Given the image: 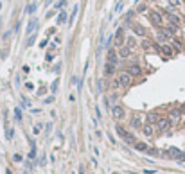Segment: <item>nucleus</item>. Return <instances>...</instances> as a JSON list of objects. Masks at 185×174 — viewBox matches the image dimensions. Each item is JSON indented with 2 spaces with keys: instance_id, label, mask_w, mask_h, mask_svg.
I'll return each mask as SVG.
<instances>
[{
  "instance_id": "23",
  "label": "nucleus",
  "mask_w": 185,
  "mask_h": 174,
  "mask_svg": "<svg viewBox=\"0 0 185 174\" xmlns=\"http://www.w3.org/2000/svg\"><path fill=\"white\" fill-rule=\"evenodd\" d=\"M158 119H160V117H158L156 113H149V115H147V124H155V126H156Z\"/></svg>"
},
{
  "instance_id": "2",
  "label": "nucleus",
  "mask_w": 185,
  "mask_h": 174,
  "mask_svg": "<svg viewBox=\"0 0 185 174\" xmlns=\"http://www.w3.org/2000/svg\"><path fill=\"white\" fill-rule=\"evenodd\" d=\"M115 131H117V135H119V137H121V138H122L124 142H128V144H133V142H135V137H133L131 133H128L124 127L117 126V127H115Z\"/></svg>"
},
{
  "instance_id": "41",
  "label": "nucleus",
  "mask_w": 185,
  "mask_h": 174,
  "mask_svg": "<svg viewBox=\"0 0 185 174\" xmlns=\"http://www.w3.org/2000/svg\"><path fill=\"white\" fill-rule=\"evenodd\" d=\"M45 102H47V104H51V102H54V97H47V99H45Z\"/></svg>"
},
{
  "instance_id": "39",
  "label": "nucleus",
  "mask_w": 185,
  "mask_h": 174,
  "mask_svg": "<svg viewBox=\"0 0 185 174\" xmlns=\"http://www.w3.org/2000/svg\"><path fill=\"white\" fill-rule=\"evenodd\" d=\"M33 43H34V34H33V36L27 40V45H33Z\"/></svg>"
},
{
  "instance_id": "45",
  "label": "nucleus",
  "mask_w": 185,
  "mask_h": 174,
  "mask_svg": "<svg viewBox=\"0 0 185 174\" xmlns=\"http://www.w3.org/2000/svg\"><path fill=\"white\" fill-rule=\"evenodd\" d=\"M6 174H13V172H11V170H7V172H6Z\"/></svg>"
},
{
  "instance_id": "36",
  "label": "nucleus",
  "mask_w": 185,
  "mask_h": 174,
  "mask_svg": "<svg viewBox=\"0 0 185 174\" xmlns=\"http://www.w3.org/2000/svg\"><path fill=\"white\" fill-rule=\"evenodd\" d=\"M27 11H29V13H34V11H36V4H33V6H29V7H27Z\"/></svg>"
},
{
  "instance_id": "5",
  "label": "nucleus",
  "mask_w": 185,
  "mask_h": 174,
  "mask_svg": "<svg viewBox=\"0 0 185 174\" xmlns=\"http://www.w3.org/2000/svg\"><path fill=\"white\" fill-rule=\"evenodd\" d=\"M149 20H151V24L156 25V27H162V25H164V18H162V14L156 13V11H151V13H149Z\"/></svg>"
},
{
  "instance_id": "6",
  "label": "nucleus",
  "mask_w": 185,
  "mask_h": 174,
  "mask_svg": "<svg viewBox=\"0 0 185 174\" xmlns=\"http://www.w3.org/2000/svg\"><path fill=\"white\" fill-rule=\"evenodd\" d=\"M113 45L115 47H122L124 45V31L122 29H117V32H115V36H113Z\"/></svg>"
},
{
  "instance_id": "37",
  "label": "nucleus",
  "mask_w": 185,
  "mask_h": 174,
  "mask_svg": "<svg viewBox=\"0 0 185 174\" xmlns=\"http://www.w3.org/2000/svg\"><path fill=\"white\" fill-rule=\"evenodd\" d=\"M13 160H14V162H22V155H18V153H16V155L13 156Z\"/></svg>"
},
{
  "instance_id": "7",
  "label": "nucleus",
  "mask_w": 185,
  "mask_h": 174,
  "mask_svg": "<svg viewBox=\"0 0 185 174\" xmlns=\"http://www.w3.org/2000/svg\"><path fill=\"white\" fill-rule=\"evenodd\" d=\"M129 126L133 127V129H142V115H133L131 117V120H129Z\"/></svg>"
},
{
  "instance_id": "34",
  "label": "nucleus",
  "mask_w": 185,
  "mask_h": 174,
  "mask_svg": "<svg viewBox=\"0 0 185 174\" xmlns=\"http://www.w3.org/2000/svg\"><path fill=\"white\" fill-rule=\"evenodd\" d=\"M65 4H66V2H65V0H59V2L56 4V7H58V9H59V7H65Z\"/></svg>"
},
{
  "instance_id": "30",
  "label": "nucleus",
  "mask_w": 185,
  "mask_h": 174,
  "mask_svg": "<svg viewBox=\"0 0 185 174\" xmlns=\"http://www.w3.org/2000/svg\"><path fill=\"white\" fill-rule=\"evenodd\" d=\"M76 13H77V6H74V11H72V14H70V22H74V18H76Z\"/></svg>"
},
{
  "instance_id": "3",
  "label": "nucleus",
  "mask_w": 185,
  "mask_h": 174,
  "mask_svg": "<svg viewBox=\"0 0 185 174\" xmlns=\"http://www.w3.org/2000/svg\"><path fill=\"white\" fill-rule=\"evenodd\" d=\"M156 50H158L160 54H164L165 58H171V56L174 54V49H173V45H167V43H160V45L156 47Z\"/></svg>"
},
{
  "instance_id": "21",
  "label": "nucleus",
  "mask_w": 185,
  "mask_h": 174,
  "mask_svg": "<svg viewBox=\"0 0 185 174\" xmlns=\"http://www.w3.org/2000/svg\"><path fill=\"white\" fill-rule=\"evenodd\" d=\"M135 149H137V151H142V153H146L149 147H147L144 142H135Z\"/></svg>"
},
{
  "instance_id": "24",
  "label": "nucleus",
  "mask_w": 185,
  "mask_h": 174,
  "mask_svg": "<svg viewBox=\"0 0 185 174\" xmlns=\"http://www.w3.org/2000/svg\"><path fill=\"white\" fill-rule=\"evenodd\" d=\"M29 158H31V160L36 158V142H34V140H31V153H29Z\"/></svg>"
},
{
  "instance_id": "42",
  "label": "nucleus",
  "mask_w": 185,
  "mask_h": 174,
  "mask_svg": "<svg viewBox=\"0 0 185 174\" xmlns=\"http://www.w3.org/2000/svg\"><path fill=\"white\" fill-rule=\"evenodd\" d=\"M79 174H85V165H79Z\"/></svg>"
},
{
  "instance_id": "10",
  "label": "nucleus",
  "mask_w": 185,
  "mask_h": 174,
  "mask_svg": "<svg viewBox=\"0 0 185 174\" xmlns=\"http://www.w3.org/2000/svg\"><path fill=\"white\" fill-rule=\"evenodd\" d=\"M165 155H171L173 158H178V160H185V155L181 153V151L180 149H176V147H171L169 151H167V153Z\"/></svg>"
},
{
  "instance_id": "8",
  "label": "nucleus",
  "mask_w": 185,
  "mask_h": 174,
  "mask_svg": "<svg viewBox=\"0 0 185 174\" xmlns=\"http://www.w3.org/2000/svg\"><path fill=\"white\" fill-rule=\"evenodd\" d=\"M111 115H113L115 119H119V120H121V119L126 117V111H124V108H122V106H113V108H111Z\"/></svg>"
},
{
  "instance_id": "13",
  "label": "nucleus",
  "mask_w": 185,
  "mask_h": 174,
  "mask_svg": "<svg viewBox=\"0 0 185 174\" xmlns=\"http://www.w3.org/2000/svg\"><path fill=\"white\" fill-rule=\"evenodd\" d=\"M142 133L146 137H153V133H155V124H144L142 126Z\"/></svg>"
},
{
  "instance_id": "47",
  "label": "nucleus",
  "mask_w": 185,
  "mask_h": 174,
  "mask_svg": "<svg viewBox=\"0 0 185 174\" xmlns=\"http://www.w3.org/2000/svg\"><path fill=\"white\" fill-rule=\"evenodd\" d=\"M181 2H185V0H181Z\"/></svg>"
},
{
  "instance_id": "11",
  "label": "nucleus",
  "mask_w": 185,
  "mask_h": 174,
  "mask_svg": "<svg viewBox=\"0 0 185 174\" xmlns=\"http://www.w3.org/2000/svg\"><path fill=\"white\" fill-rule=\"evenodd\" d=\"M115 70H117V65H113V63H106L104 65V75L106 77H111L115 74Z\"/></svg>"
},
{
  "instance_id": "15",
  "label": "nucleus",
  "mask_w": 185,
  "mask_h": 174,
  "mask_svg": "<svg viewBox=\"0 0 185 174\" xmlns=\"http://www.w3.org/2000/svg\"><path fill=\"white\" fill-rule=\"evenodd\" d=\"M128 72L131 74V77H133V75H140V74H142V68L138 67V65H131V67L128 68Z\"/></svg>"
},
{
  "instance_id": "14",
  "label": "nucleus",
  "mask_w": 185,
  "mask_h": 174,
  "mask_svg": "<svg viewBox=\"0 0 185 174\" xmlns=\"http://www.w3.org/2000/svg\"><path fill=\"white\" fill-rule=\"evenodd\" d=\"M129 54H131V49L129 47H126V45H122V47H119V56L124 59V58H129Z\"/></svg>"
},
{
  "instance_id": "43",
  "label": "nucleus",
  "mask_w": 185,
  "mask_h": 174,
  "mask_svg": "<svg viewBox=\"0 0 185 174\" xmlns=\"http://www.w3.org/2000/svg\"><path fill=\"white\" fill-rule=\"evenodd\" d=\"M144 174H155V170H144Z\"/></svg>"
},
{
  "instance_id": "40",
  "label": "nucleus",
  "mask_w": 185,
  "mask_h": 174,
  "mask_svg": "<svg viewBox=\"0 0 185 174\" xmlns=\"http://www.w3.org/2000/svg\"><path fill=\"white\" fill-rule=\"evenodd\" d=\"M25 88H27V90H33V88H34V84H33V83H27V84H25Z\"/></svg>"
},
{
  "instance_id": "48",
  "label": "nucleus",
  "mask_w": 185,
  "mask_h": 174,
  "mask_svg": "<svg viewBox=\"0 0 185 174\" xmlns=\"http://www.w3.org/2000/svg\"><path fill=\"white\" fill-rule=\"evenodd\" d=\"M155 2H156V0H155Z\"/></svg>"
},
{
  "instance_id": "29",
  "label": "nucleus",
  "mask_w": 185,
  "mask_h": 174,
  "mask_svg": "<svg viewBox=\"0 0 185 174\" xmlns=\"http://www.w3.org/2000/svg\"><path fill=\"white\" fill-rule=\"evenodd\" d=\"M14 119L20 122L22 120V111H20V108H16V110H14Z\"/></svg>"
},
{
  "instance_id": "27",
  "label": "nucleus",
  "mask_w": 185,
  "mask_h": 174,
  "mask_svg": "<svg viewBox=\"0 0 185 174\" xmlns=\"http://www.w3.org/2000/svg\"><path fill=\"white\" fill-rule=\"evenodd\" d=\"M169 6L171 7H178V6H181V0H169Z\"/></svg>"
},
{
  "instance_id": "46",
  "label": "nucleus",
  "mask_w": 185,
  "mask_h": 174,
  "mask_svg": "<svg viewBox=\"0 0 185 174\" xmlns=\"http://www.w3.org/2000/svg\"><path fill=\"white\" fill-rule=\"evenodd\" d=\"M0 9H2V2H0Z\"/></svg>"
},
{
  "instance_id": "17",
  "label": "nucleus",
  "mask_w": 185,
  "mask_h": 174,
  "mask_svg": "<svg viewBox=\"0 0 185 174\" xmlns=\"http://www.w3.org/2000/svg\"><path fill=\"white\" fill-rule=\"evenodd\" d=\"M140 45H142V49H144L146 52H151V50H153V43H151L149 40H146V38L142 40V43H140Z\"/></svg>"
},
{
  "instance_id": "19",
  "label": "nucleus",
  "mask_w": 185,
  "mask_h": 174,
  "mask_svg": "<svg viewBox=\"0 0 185 174\" xmlns=\"http://www.w3.org/2000/svg\"><path fill=\"white\" fill-rule=\"evenodd\" d=\"M108 63H113V65H117L119 59H117V54H115V50H110L108 52Z\"/></svg>"
},
{
  "instance_id": "1",
  "label": "nucleus",
  "mask_w": 185,
  "mask_h": 174,
  "mask_svg": "<svg viewBox=\"0 0 185 174\" xmlns=\"http://www.w3.org/2000/svg\"><path fill=\"white\" fill-rule=\"evenodd\" d=\"M131 84V74L129 72H121L117 77V86L119 88H128Z\"/></svg>"
},
{
  "instance_id": "38",
  "label": "nucleus",
  "mask_w": 185,
  "mask_h": 174,
  "mask_svg": "<svg viewBox=\"0 0 185 174\" xmlns=\"http://www.w3.org/2000/svg\"><path fill=\"white\" fill-rule=\"evenodd\" d=\"M51 127H52V124H47V126H45V129H47V131H45V135L51 133Z\"/></svg>"
},
{
  "instance_id": "16",
  "label": "nucleus",
  "mask_w": 185,
  "mask_h": 174,
  "mask_svg": "<svg viewBox=\"0 0 185 174\" xmlns=\"http://www.w3.org/2000/svg\"><path fill=\"white\" fill-rule=\"evenodd\" d=\"M180 115H181V110H173V111L169 113V120H171V122H178Z\"/></svg>"
},
{
  "instance_id": "9",
  "label": "nucleus",
  "mask_w": 185,
  "mask_h": 174,
  "mask_svg": "<svg viewBox=\"0 0 185 174\" xmlns=\"http://www.w3.org/2000/svg\"><path fill=\"white\" fill-rule=\"evenodd\" d=\"M165 16H167V20L171 22L173 25H180V22H181V20H180V16H178L176 13H173V11H165Z\"/></svg>"
},
{
  "instance_id": "18",
  "label": "nucleus",
  "mask_w": 185,
  "mask_h": 174,
  "mask_svg": "<svg viewBox=\"0 0 185 174\" xmlns=\"http://www.w3.org/2000/svg\"><path fill=\"white\" fill-rule=\"evenodd\" d=\"M36 27H38V20L36 18H33L31 22H29V25H27V32L31 34V32H34L36 31Z\"/></svg>"
},
{
  "instance_id": "35",
  "label": "nucleus",
  "mask_w": 185,
  "mask_h": 174,
  "mask_svg": "<svg viewBox=\"0 0 185 174\" xmlns=\"http://www.w3.org/2000/svg\"><path fill=\"white\" fill-rule=\"evenodd\" d=\"M58 83H59V81H58V79H56V81H54V83H52V88H51V90H52V92H56V90H58Z\"/></svg>"
},
{
  "instance_id": "28",
  "label": "nucleus",
  "mask_w": 185,
  "mask_h": 174,
  "mask_svg": "<svg viewBox=\"0 0 185 174\" xmlns=\"http://www.w3.org/2000/svg\"><path fill=\"white\" fill-rule=\"evenodd\" d=\"M6 137H7V140H11V138H13V127H9V126H7V129H6Z\"/></svg>"
},
{
  "instance_id": "49",
  "label": "nucleus",
  "mask_w": 185,
  "mask_h": 174,
  "mask_svg": "<svg viewBox=\"0 0 185 174\" xmlns=\"http://www.w3.org/2000/svg\"><path fill=\"white\" fill-rule=\"evenodd\" d=\"M183 124H185V122H183Z\"/></svg>"
},
{
  "instance_id": "12",
  "label": "nucleus",
  "mask_w": 185,
  "mask_h": 174,
  "mask_svg": "<svg viewBox=\"0 0 185 174\" xmlns=\"http://www.w3.org/2000/svg\"><path fill=\"white\" fill-rule=\"evenodd\" d=\"M162 31H164V32H165V36H167V38H173V36H174V34L178 32V25H173V24H171V25H167V27H164V29H162Z\"/></svg>"
},
{
  "instance_id": "33",
  "label": "nucleus",
  "mask_w": 185,
  "mask_h": 174,
  "mask_svg": "<svg viewBox=\"0 0 185 174\" xmlns=\"http://www.w3.org/2000/svg\"><path fill=\"white\" fill-rule=\"evenodd\" d=\"M47 45H49V41H47V40H41V43H40V47H41V49H45V47H47Z\"/></svg>"
},
{
  "instance_id": "32",
  "label": "nucleus",
  "mask_w": 185,
  "mask_h": 174,
  "mask_svg": "<svg viewBox=\"0 0 185 174\" xmlns=\"http://www.w3.org/2000/svg\"><path fill=\"white\" fill-rule=\"evenodd\" d=\"M146 153H147V155H153V156H155V155H158V151H156V149H147Z\"/></svg>"
},
{
  "instance_id": "25",
  "label": "nucleus",
  "mask_w": 185,
  "mask_h": 174,
  "mask_svg": "<svg viewBox=\"0 0 185 174\" xmlns=\"http://www.w3.org/2000/svg\"><path fill=\"white\" fill-rule=\"evenodd\" d=\"M135 34L137 36H146V29L142 25H135Z\"/></svg>"
},
{
  "instance_id": "44",
  "label": "nucleus",
  "mask_w": 185,
  "mask_h": 174,
  "mask_svg": "<svg viewBox=\"0 0 185 174\" xmlns=\"http://www.w3.org/2000/svg\"><path fill=\"white\" fill-rule=\"evenodd\" d=\"M51 2H52V0H47V2H45V4H47V6H49V4H51Z\"/></svg>"
},
{
  "instance_id": "26",
  "label": "nucleus",
  "mask_w": 185,
  "mask_h": 174,
  "mask_svg": "<svg viewBox=\"0 0 185 174\" xmlns=\"http://www.w3.org/2000/svg\"><path fill=\"white\" fill-rule=\"evenodd\" d=\"M58 24H65V22H66V13L65 11H59V16H58Z\"/></svg>"
},
{
  "instance_id": "31",
  "label": "nucleus",
  "mask_w": 185,
  "mask_h": 174,
  "mask_svg": "<svg viewBox=\"0 0 185 174\" xmlns=\"http://www.w3.org/2000/svg\"><path fill=\"white\" fill-rule=\"evenodd\" d=\"M34 133H36V135L41 133V124H36V126H34Z\"/></svg>"
},
{
  "instance_id": "22",
  "label": "nucleus",
  "mask_w": 185,
  "mask_h": 174,
  "mask_svg": "<svg viewBox=\"0 0 185 174\" xmlns=\"http://www.w3.org/2000/svg\"><path fill=\"white\" fill-rule=\"evenodd\" d=\"M126 47H129L131 50L137 47V41H135V38L133 36H129V38H126Z\"/></svg>"
},
{
  "instance_id": "4",
  "label": "nucleus",
  "mask_w": 185,
  "mask_h": 174,
  "mask_svg": "<svg viewBox=\"0 0 185 174\" xmlns=\"http://www.w3.org/2000/svg\"><path fill=\"white\" fill-rule=\"evenodd\" d=\"M169 127H171L169 117H160L158 119V122H156V129H158V131H167Z\"/></svg>"
},
{
  "instance_id": "20",
  "label": "nucleus",
  "mask_w": 185,
  "mask_h": 174,
  "mask_svg": "<svg viewBox=\"0 0 185 174\" xmlns=\"http://www.w3.org/2000/svg\"><path fill=\"white\" fill-rule=\"evenodd\" d=\"M156 40H158V41H160V43H165V41H167V40H169V38H167V36H165V32H164V31H162V29H160V31H158V32H156Z\"/></svg>"
}]
</instances>
